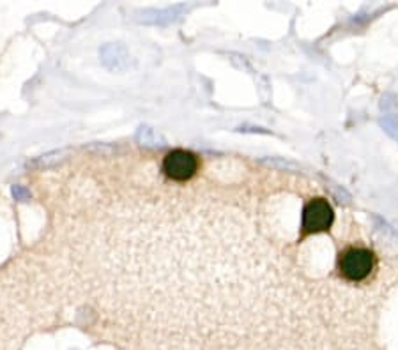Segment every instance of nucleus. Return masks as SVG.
Instances as JSON below:
<instances>
[{"instance_id": "obj_1", "label": "nucleus", "mask_w": 398, "mask_h": 350, "mask_svg": "<svg viewBox=\"0 0 398 350\" xmlns=\"http://www.w3.org/2000/svg\"><path fill=\"white\" fill-rule=\"evenodd\" d=\"M340 272L351 281H361L373 269V253L366 248H349L340 255Z\"/></svg>"}, {"instance_id": "obj_2", "label": "nucleus", "mask_w": 398, "mask_h": 350, "mask_svg": "<svg viewBox=\"0 0 398 350\" xmlns=\"http://www.w3.org/2000/svg\"><path fill=\"white\" fill-rule=\"evenodd\" d=\"M335 214L333 209L324 198L310 200L303 209V220H301V228L303 233H318L329 230L333 225Z\"/></svg>"}, {"instance_id": "obj_3", "label": "nucleus", "mask_w": 398, "mask_h": 350, "mask_svg": "<svg viewBox=\"0 0 398 350\" xmlns=\"http://www.w3.org/2000/svg\"><path fill=\"white\" fill-rule=\"evenodd\" d=\"M197 170H199V159L190 151L175 149V151L168 152L163 159V172L172 181H188L195 175Z\"/></svg>"}, {"instance_id": "obj_4", "label": "nucleus", "mask_w": 398, "mask_h": 350, "mask_svg": "<svg viewBox=\"0 0 398 350\" xmlns=\"http://www.w3.org/2000/svg\"><path fill=\"white\" fill-rule=\"evenodd\" d=\"M99 57H101V62L106 69L115 73H122L129 68L131 64V55L124 44L120 42H108V44H103V48L99 50Z\"/></svg>"}, {"instance_id": "obj_5", "label": "nucleus", "mask_w": 398, "mask_h": 350, "mask_svg": "<svg viewBox=\"0 0 398 350\" xmlns=\"http://www.w3.org/2000/svg\"><path fill=\"white\" fill-rule=\"evenodd\" d=\"M136 142L140 145H145V147H161V145L166 144L161 133H158L154 127L145 126V124L136 129Z\"/></svg>"}, {"instance_id": "obj_6", "label": "nucleus", "mask_w": 398, "mask_h": 350, "mask_svg": "<svg viewBox=\"0 0 398 350\" xmlns=\"http://www.w3.org/2000/svg\"><path fill=\"white\" fill-rule=\"evenodd\" d=\"M181 7H168V9H159V11H154V9H149V14H154L151 20H147L145 23H168L175 18V13H177Z\"/></svg>"}, {"instance_id": "obj_7", "label": "nucleus", "mask_w": 398, "mask_h": 350, "mask_svg": "<svg viewBox=\"0 0 398 350\" xmlns=\"http://www.w3.org/2000/svg\"><path fill=\"white\" fill-rule=\"evenodd\" d=\"M13 194H14V198L16 200H21V198H25L27 196V191L21 188V186H13Z\"/></svg>"}]
</instances>
